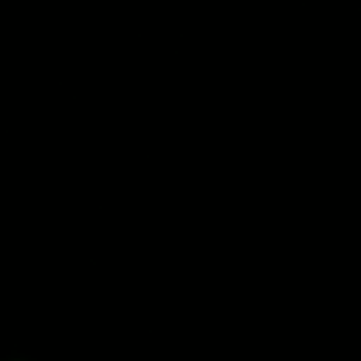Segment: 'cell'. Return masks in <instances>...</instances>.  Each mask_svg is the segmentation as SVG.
Wrapping results in <instances>:
<instances>
[]
</instances>
